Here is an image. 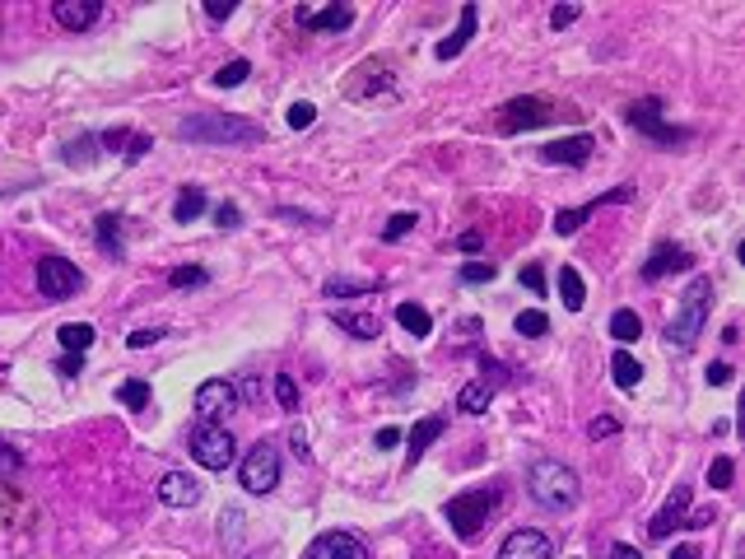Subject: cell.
Wrapping results in <instances>:
<instances>
[{
    "label": "cell",
    "instance_id": "1",
    "mask_svg": "<svg viewBox=\"0 0 745 559\" xmlns=\"http://www.w3.org/2000/svg\"><path fill=\"white\" fill-rule=\"evenodd\" d=\"M527 490H531V499L541 508H555V513H564V508H573L578 504V476H573V466H564V462H536L527 471Z\"/></svg>",
    "mask_w": 745,
    "mask_h": 559
},
{
    "label": "cell",
    "instance_id": "2",
    "mask_svg": "<svg viewBox=\"0 0 745 559\" xmlns=\"http://www.w3.org/2000/svg\"><path fill=\"white\" fill-rule=\"evenodd\" d=\"M708 308H713V285H708V280H690L676 317L666 322V341L676 345V350H690V345L699 341L704 322H708Z\"/></svg>",
    "mask_w": 745,
    "mask_h": 559
},
{
    "label": "cell",
    "instance_id": "3",
    "mask_svg": "<svg viewBox=\"0 0 745 559\" xmlns=\"http://www.w3.org/2000/svg\"><path fill=\"white\" fill-rule=\"evenodd\" d=\"M182 140L196 145H252L261 140V131L247 117H219V112H196L182 122Z\"/></svg>",
    "mask_w": 745,
    "mask_h": 559
},
{
    "label": "cell",
    "instance_id": "4",
    "mask_svg": "<svg viewBox=\"0 0 745 559\" xmlns=\"http://www.w3.org/2000/svg\"><path fill=\"white\" fill-rule=\"evenodd\" d=\"M494 508H499V490H471V494H457V499H447V527L461 536V541H471L489 518H494Z\"/></svg>",
    "mask_w": 745,
    "mask_h": 559
},
{
    "label": "cell",
    "instance_id": "5",
    "mask_svg": "<svg viewBox=\"0 0 745 559\" xmlns=\"http://www.w3.org/2000/svg\"><path fill=\"white\" fill-rule=\"evenodd\" d=\"M191 457H196V466H205V471H224V466H233V434L224 429V424H201L196 420V429H191Z\"/></svg>",
    "mask_w": 745,
    "mask_h": 559
},
{
    "label": "cell",
    "instance_id": "6",
    "mask_svg": "<svg viewBox=\"0 0 745 559\" xmlns=\"http://www.w3.org/2000/svg\"><path fill=\"white\" fill-rule=\"evenodd\" d=\"M33 280H38V294H47V299H75L84 289V275L75 261L66 257H42L38 266H33Z\"/></svg>",
    "mask_w": 745,
    "mask_h": 559
},
{
    "label": "cell",
    "instance_id": "7",
    "mask_svg": "<svg viewBox=\"0 0 745 559\" xmlns=\"http://www.w3.org/2000/svg\"><path fill=\"white\" fill-rule=\"evenodd\" d=\"M238 480H243L247 494H271L280 485V452L271 443H257L238 466Z\"/></svg>",
    "mask_w": 745,
    "mask_h": 559
},
{
    "label": "cell",
    "instance_id": "8",
    "mask_svg": "<svg viewBox=\"0 0 745 559\" xmlns=\"http://www.w3.org/2000/svg\"><path fill=\"white\" fill-rule=\"evenodd\" d=\"M624 122L634 126V131H643L648 140H657V145H676V140H685L680 126L662 122V98H638V103H629V108H624Z\"/></svg>",
    "mask_w": 745,
    "mask_h": 559
},
{
    "label": "cell",
    "instance_id": "9",
    "mask_svg": "<svg viewBox=\"0 0 745 559\" xmlns=\"http://www.w3.org/2000/svg\"><path fill=\"white\" fill-rule=\"evenodd\" d=\"M550 117H555V108H550V103H541V98L522 94V98H513V103H503V108H499V131H503V136H513V131H531V126H545Z\"/></svg>",
    "mask_w": 745,
    "mask_h": 559
},
{
    "label": "cell",
    "instance_id": "10",
    "mask_svg": "<svg viewBox=\"0 0 745 559\" xmlns=\"http://www.w3.org/2000/svg\"><path fill=\"white\" fill-rule=\"evenodd\" d=\"M233 382H224V378H210V382H201L196 387V420L201 424H215V420H224L233 410Z\"/></svg>",
    "mask_w": 745,
    "mask_h": 559
},
{
    "label": "cell",
    "instance_id": "11",
    "mask_svg": "<svg viewBox=\"0 0 745 559\" xmlns=\"http://www.w3.org/2000/svg\"><path fill=\"white\" fill-rule=\"evenodd\" d=\"M596 154V140L587 136V131H578V136H564V140H550V145H541V159L545 164H569V168H583L587 159Z\"/></svg>",
    "mask_w": 745,
    "mask_h": 559
},
{
    "label": "cell",
    "instance_id": "12",
    "mask_svg": "<svg viewBox=\"0 0 745 559\" xmlns=\"http://www.w3.org/2000/svg\"><path fill=\"white\" fill-rule=\"evenodd\" d=\"M550 555H555V546H550V536L536 532V527H517L499 546V559H550Z\"/></svg>",
    "mask_w": 745,
    "mask_h": 559
},
{
    "label": "cell",
    "instance_id": "13",
    "mask_svg": "<svg viewBox=\"0 0 745 559\" xmlns=\"http://www.w3.org/2000/svg\"><path fill=\"white\" fill-rule=\"evenodd\" d=\"M308 559H368V550L354 532H322L308 546Z\"/></svg>",
    "mask_w": 745,
    "mask_h": 559
},
{
    "label": "cell",
    "instance_id": "14",
    "mask_svg": "<svg viewBox=\"0 0 745 559\" xmlns=\"http://www.w3.org/2000/svg\"><path fill=\"white\" fill-rule=\"evenodd\" d=\"M690 266H694V252H685V247H676V243H657L648 266H643V280H662V275L690 271Z\"/></svg>",
    "mask_w": 745,
    "mask_h": 559
},
{
    "label": "cell",
    "instance_id": "15",
    "mask_svg": "<svg viewBox=\"0 0 745 559\" xmlns=\"http://www.w3.org/2000/svg\"><path fill=\"white\" fill-rule=\"evenodd\" d=\"M159 504L196 508V504H201V480H191L187 471H168V476L159 480Z\"/></svg>",
    "mask_w": 745,
    "mask_h": 559
},
{
    "label": "cell",
    "instance_id": "16",
    "mask_svg": "<svg viewBox=\"0 0 745 559\" xmlns=\"http://www.w3.org/2000/svg\"><path fill=\"white\" fill-rule=\"evenodd\" d=\"M685 504H690V485H676V490L666 494V508L652 518L648 532L657 536V541H666V536L676 532V527H685Z\"/></svg>",
    "mask_w": 745,
    "mask_h": 559
},
{
    "label": "cell",
    "instance_id": "17",
    "mask_svg": "<svg viewBox=\"0 0 745 559\" xmlns=\"http://www.w3.org/2000/svg\"><path fill=\"white\" fill-rule=\"evenodd\" d=\"M294 19H298L303 28H326V33H340V28H350V24H354V10H350V5H326V10L312 14L308 5H298Z\"/></svg>",
    "mask_w": 745,
    "mask_h": 559
},
{
    "label": "cell",
    "instance_id": "18",
    "mask_svg": "<svg viewBox=\"0 0 745 559\" xmlns=\"http://www.w3.org/2000/svg\"><path fill=\"white\" fill-rule=\"evenodd\" d=\"M56 19H61V28H75V33H84V28H94V19L103 14V5L98 0H56Z\"/></svg>",
    "mask_w": 745,
    "mask_h": 559
},
{
    "label": "cell",
    "instance_id": "19",
    "mask_svg": "<svg viewBox=\"0 0 745 559\" xmlns=\"http://www.w3.org/2000/svg\"><path fill=\"white\" fill-rule=\"evenodd\" d=\"M475 19H480V10H475V5H461V24H457V33L438 42V56H443V61H452V56L466 52V42L475 38Z\"/></svg>",
    "mask_w": 745,
    "mask_h": 559
},
{
    "label": "cell",
    "instance_id": "20",
    "mask_svg": "<svg viewBox=\"0 0 745 559\" xmlns=\"http://www.w3.org/2000/svg\"><path fill=\"white\" fill-rule=\"evenodd\" d=\"M438 434H443V420H438V415H429V420H420L415 429H410V443H406L410 466H415V462L424 457V452H429V443H434Z\"/></svg>",
    "mask_w": 745,
    "mask_h": 559
},
{
    "label": "cell",
    "instance_id": "21",
    "mask_svg": "<svg viewBox=\"0 0 745 559\" xmlns=\"http://www.w3.org/2000/svg\"><path fill=\"white\" fill-rule=\"evenodd\" d=\"M610 378H615V387H620V392H634L638 382H643V364H638L629 350H620V355L610 359Z\"/></svg>",
    "mask_w": 745,
    "mask_h": 559
},
{
    "label": "cell",
    "instance_id": "22",
    "mask_svg": "<svg viewBox=\"0 0 745 559\" xmlns=\"http://www.w3.org/2000/svg\"><path fill=\"white\" fill-rule=\"evenodd\" d=\"M559 299H564V308H569V313H583L587 289H583V275H578V266H564V271H559Z\"/></svg>",
    "mask_w": 745,
    "mask_h": 559
},
{
    "label": "cell",
    "instance_id": "23",
    "mask_svg": "<svg viewBox=\"0 0 745 559\" xmlns=\"http://www.w3.org/2000/svg\"><path fill=\"white\" fill-rule=\"evenodd\" d=\"M610 336L620 345H634L638 336H643V317H638L634 308H615V313H610Z\"/></svg>",
    "mask_w": 745,
    "mask_h": 559
},
{
    "label": "cell",
    "instance_id": "24",
    "mask_svg": "<svg viewBox=\"0 0 745 559\" xmlns=\"http://www.w3.org/2000/svg\"><path fill=\"white\" fill-rule=\"evenodd\" d=\"M94 233H98V247H103L108 257H122V215H98Z\"/></svg>",
    "mask_w": 745,
    "mask_h": 559
},
{
    "label": "cell",
    "instance_id": "25",
    "mask_svg": "<svg viewBox=\"0 0 745 559\" xmlns=\"http://www.w3.org/2000/svg\"><path fill=\"white\" fill-rule=\"evenodd\" d=\"M56 341H61L66 355H84V350L94 345V327H89V322H66V327L56 331Z\"/></svg>",
    "mask_w": 745,
    "mask_h": 559
},
{
    "label": "cell",
    "instance_id": "26",
    "mask_svg": "<svg viewBox=\"0 0 745 559\" xmlns=\"http://www.w3.org/2000/svg\"><path fill=\"white\" fill-rule=\"evenodd\" d=\"M336 322H340V331H350L354 341H378V331H382V322L368 313H336Z\"/></svg>",
    "mask_w": 745,
    "mask_h": 559
},
{
    "label": "cell",
    "instance_id": "27",
    "mask_svg": "<svg viewBox=\"0 0 745 559\" xmlns=\"http://www.w3.org/2000/svg\"><path fill=\"white\" fill-rule=\"evenodd\" d=\"M396 322H401L410 336H420V341L429 336V331H434V317L424 313L420 303H401V308H396Z\"/></svg>",
    "mask_w": 745,
    "mask_h": 559
},
{
    "label": "cell",
    "instance_id": "28",
    "mask_svg": "<svg viewBox=\"0 0 745 559\" xmlns=\"http://www.w3.org/2000/svg\"><path fill=\"white\" fill-rule=\"evenodd\" d=\"M201 215H205V191L187 187L182 196H177V205H173V219H177V224H191V219H201Z\"/></svg>",
    "mask_w": 745,
    "mask_h": 559
},
{
    "label": "cell",
    "instance_id": "29",
    "mask_svg": "<svg viewBox=\"0 0 745 559\" xmlns=\"http://www.w3.org/2000/svg\"><path fill=\"white\" fill-rule=\"evenodd\" d=\"M489 401H494V387H489V382H466V387H461V410H466V415H485Z\"/></svg>",
    "mask_w": 745,
    "mask_h": 559
},
{
    "label": "cell",
    "instance_id": "30",
    "mask_svg": "<svg viewBox=\"0 0 745 559\" xmlns=\"http://www.w3.org/2000/svg\"><path fill=\"white\" fill-rule=\"evenodd\" d=\"M378 280H326L322 294L326 299H354V294H373Z\"/></svg>",
    "mask_w": 745,
    "mask_h": 559
},
{
    "label": "cell",
    "instance_id": "31",
    "mask_svg": "<svg viewBox=\"0 0 745 559\" xmlns=\"http://www.w3.org/2000/svg\"><path fill=\"white\" fill-rule=\"evenodd\" d=\"M117 401H122L126 410H136V415H140V410L149 406V382H140V378H126L122 387H117Z\"/></svg>",
    "mask_w": 745,
    "mask_h": 559
},
{
    "label": "cell",
    "instance_id": "32",
    "mask_svg": "<svg viewBox=\"0 0 745 559\" xmlns=\"http://www.w3.org/2000/svg\"><path fill=\"white\" fill-rule=\"evenodd\" d=\"M592 215H596V205H592V201H587V205H573V210H559V215H555V233H578Z\"/></svg>",
    "mask_w": 745,
    "mask_h": 559
},
{
    "label": "cell",
    "instance_id": "33",
    "mask_svg": "<svg viewBox=\"0 0 745 559\" xmlns=\"http://www.w3.org/2000/svg\"><path fill=\"white\" fill-rule=\"evenodd\" d=\"M517 336H531V341H541L545 331H550V317L541 313V308H531V313H517Z\"/></svg>",
    "mask_w": 745,
    "mask_h": 559
},
{
    "label": "cell",
    "instance_id": "34",
    "mask_svg": "<svg viewBox=\"0 0 745 559\" xmlns=\"http://www.w3.org/2000/svg\"><path fill=\"white\" fill-rule=\"evenodd\" d=\"M168 285L173 289H201V285H210V271H205V266H177V271L168 275Z\"/></svg>",
    "mask_w": 745,
    "mask_h": 559
},
{
    "label": "cell",
    "instance_id": "35",
    "mask_svg": "<svg viewBox=\"0 0 745 559\" xmlns=\"http://www.w3.org/2000/svg\"><path fill=\"white\" fill-rule=\"evenodd\" d=\"M247 75H252V66H247V61H229L224 70H215V84H219V89H238Z\"/></svg>",
    "mask_w": 745,
    "mask_h": 559
},
{
    "label": "cell",
    "instance_id": "36",
    "mask_svg": "<svg viewBox=\"0 0 745 559\" xmlns=\"http://www.w3.org/2000/svg\"><path fill=\"white\" fill-rule=\"evenodd\" d=\"M732 480H736L732 457H718V462H708V485H713V490H732Z\"/></svg>",
    "mask_w": 745,
    "mask_h": 559
},
{
    "label": "cell",
    "instance_id": "37",
    "mask_svg": "<svg viewBox=\"0 0 745 559\" xmlns=\"http://www.w3.org/2000/svg\"><path fill=\"white\" fill-rule=\"evenodd\" d=\"M415 219H420L415 210H406V215H392V219H387V229H382V243H396V238H406V233L415 229Z\"/></svg>",
    "mask_w": 745,
    "mask_h": 559
},
{
    "label": "cell",
    "instance_id": "38",
    "mask_svg": "<svg viewBox=\"0 0 745 559\" xmlns=\"http://www.w3.org/2000/svg\"><path fill=\"white\" fill-rule=\"evenodd\" d=\"M285 122L294 126V131H308L312 122H317V108L312 103H289V112H285Z\"/></svg>",
    "mask_w": 745,
    "mask_h": 559
},
{
    "label": "cell",
    "instance_id": "39",
    "mask_svg": "<svg viewBox=\"0 0 745 559\" xmlns=\"http://www.w3.org/2000/svg\"><path fill=\"white\" fill-rule=\"evenodd\" d=\"M457 275L466 285H489V280H494V266H489V261H466Z\"/></svg>",
    "mask_w": 745,
    "mask_h": 559
},
{
    "label": "cell",
    "instance_id": "40",
    "mask_svg": "<svg viewBox=\"0 0 745 559\" xmlns=\"http://www.w3.org/2000/svg\"><path fill=\"white\" fill-rule=\"evenodd\" d=\"M275 401H280L285 410H298V387H294V378H289V373H280V378H275Z\"/></svg>",
    "mask_w": 745,
    "mask_h": 559
},
{
    "label": "cell",
    "instance_id": "41",
    "mask_svg": "<svg viewBox=\"0 0 745 559\" xmlns=\"http://www.w3.org/2000/svg\"><path fill=\"white\" fill-rule=\"evenodd\" d=\"M70 159V164H89V159H94L98 154V140L89 136V140H80V145H66V150H61Z\"/></svg>",
    "mask_w": 745,
    "mask_h": 559
},
{
    "label": "cell",
    "instance_id": "42",
    "mask_svg": "<svg viewBox=\"0 0 745 559\" xmlns=\"http://www.w3.org/2000/svg\"><path fill=\"white\" fill-rule=\"evenodd\" d=\"M610 434H620V420H615V415H596V420L587 424V438H610Z\"/></svg>",
    "mask_w": 745,
    "mask_h": 559
},
{
    "label": "cell",
    "instance_id": "43",
    "mask_svg": "<svg viewBox=\"0 0 745 559\" xmlns=\"http://www.w3.org/2000/svg\"><path fill=\"white\" fill-rule=\"evenodd\" d=\"M215 224H219V229H238V224H243V210H238V205H219Z\"/></svg>",
    "mask_w": 745,
    "mask_h": 559
},
{
    "label": "cell",
    "instance_id": "44",
    "mask_svg": "<svg viewBox=\"0 0 745 559\" xmlns=\"http://www.w3.org/2000/svg\"><path fill=\"white\" fill-rule=\"evenodd\" d=\"M19 466H24V457H19V452H14L10 443H0V476H14Z\"/></svg>",
    "mask_w": 745,
    "mask_h": 559
},
{
    "label": "cell",
    "instance_id": "45",
    "mask_svg": "<svg viewBox=\"0 0 745 559\" xmlns=\"http://www.w3.org/2000/svg\"><path fill=\"white\" fill-rule=\"evenodd\" d=\"M145 154H149V136H131V140H126V150H122L126 164H136V159H145Z\"/></svg>",
    "mask_w": 745,
    "mask_h": 559
},
{
    "label": "cell",
    "instance_id": "46",
    "mask_svg": "<svg viewBox=\"0 0 745 559\" xmlns=\"http://www.w3.org/2000/svg\"><path fill=\"white\" fill-rule=\"evenodd\" d=\"M373 443H378L382 452H396L401 443H406V434H401V429H378V438H373Z\"/></svg>",
    "mask_w": 745,
    "mask_h": 559
},
{
    "label": "cell",
    "instance_id": "47",
    "mask_svg": "<svg viewBox=\"0 0 745 559\" xmlns=\"http://www.w3.org/2000/svg\"><path fill=\"white\" fill-rule=\"evenodd\" d=\"M522 285H527L531 294H545V271H541V266H536V261H531L527 271H522Z\"/></svg>",
    "mask_w": 745,
    "mask_h": 559
},
{
    "label": "cell",
    "instance_id": "48",
    "mask_svg": "<svg viewBox=\"0 0 745 559\" xmlns=\"http://www.w3.org/2000/svg\"><path fill=\"white\" fill-rule=\"evenodd\" d=\"M573 19H578V5H555L550 10V28H569Z\"/></svg>",
    "mask_w": 745,
    "mask_h": 559
},
{
    "label": "cell",
    "instance_id": "49",
    "mask_svg": "<svg viewBox=\"0 0 745 559\" xmlns=\"http://www.w3.org/2000/svg\"><path fill=\"white\" fill-rule=\"evenodd\" d=\"M154 341H163V327H149V331H131V350H145V345H154Z\"/></svg>",
    "mask_w": 745,
    "mask_h": 559
},
{
    "label": "cell",
    "instance_id": "50",
    "mask_svg": "<svg viewBox=\"0 0 745 559\" xmlns=\"http://www.w3.org/2000/svg\"><path fill=\"white\" fill-rule=\"evenodd\" d=\"M708 382H713V387H727V382H732V364H708Z\"/></svg>",
    "mask_w": 745,
    "mask_h": 559
},
{
    "label": "cell",
    "instance_id": "51",
    "mask_svg": "<svg viewBox=\"0 0 745 559\" xmlns=\"http://www.w3.org/2000/svg\"><path fill=\"white\" fill-rule=\"evenodd\" d=\"M233 10H238L233 0H205V14H210V19H229Z\"/></svg>",
    "mask_w": 745,
    "mask_h": 559
},
{
    "label": "cell",
    "instance_id": "52",
    "mask_svg": "<svg viewBox=\"0 0 745 559\" xmlns=\"http://www.w3.org/2000/svg\"><path fill=\"white\" fill-rule=\"evenodd\" d=\"M457 247H461V252H480V247H485V238H480V233H461V238H457Z\"/></svg>",
    "mask_w": 745,
    "mask_h": 559
},
{
    "label": "cell",
    "instance_id": "53",
    "mask_svg": "<svg viewBox=\"0 0 745 559\" xmlns=\"http://www.w3.org/2000/svg\"><path fill=\"white\" fill-rule=\"evenodd\" d=\"M56 369H61V373H66V378H70V373H80V369H84V359H80V355H66V359H61V364H56Z\"/></svg>",
    "mask_w": 745,
    "mask_h": 559
},
{
    "label": "cell",
    "instance_id": "54",
    "mask_svg": "<svg viewBox=\"0 0 745 559\" xmlns=\"http://www.w3.org/2000/svg\"><path fill=\"white\" fill-rule=\"evenodd\" d=\"M610 559H643V555H638L634 546H615V550H610Z\"/></svg>",
    "mask_w": 745,
    "mask_h": 559
},
{
    "label": "cell",
    "instance_id": "55",
    "mask_svg": "<svg viewBox=\"0 0 745 559\" xmlns=\"http://www.w3.org/2000/svg\"><path fill=\"white\" fill-rule=\"evenodd\" d=\"M671 559H699V550H694V546H676V550H671Z\"/></svg>",
    "mask_w": 745,
    "mask_h": 559
}]
</instances>
